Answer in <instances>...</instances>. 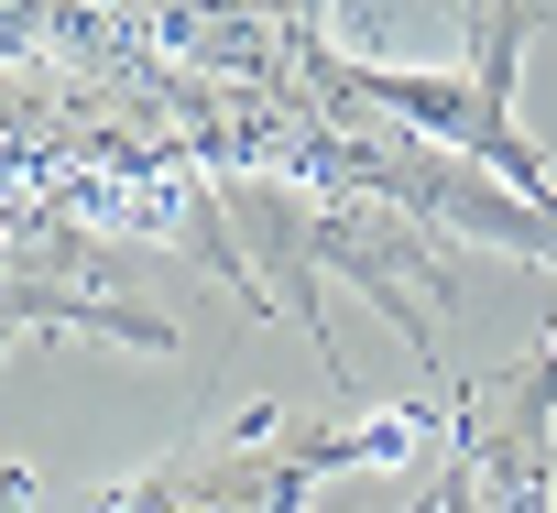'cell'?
Instances as JSON below:
<instances>
[{
	"label": "cell",
	"instance_id": "1",
	"mask_svg": "<svg viewBox=\"0 0 557 513\" xmlns=\"http://www.w3.org/2000/svg\"><path fill=\"white\" fill-rule=\"evenodd\" d=\"M426 448V404H394V415H350V426H285L273 404H240L219 437L175 448L164 470L121 480L99 513H296L307 480L329 470H383V459H416Z\"/></svg>",
	"mask_w": 557,
	"mask_h": 513
},
{
	"label": "cell",
	"instance_id": "2",
	"mask_svg": "<svg viewBox=\"0 0 557 513\" xmlns=\"http://www.w3.org/2000/svg\"><path fill=\"white\" fill-rule=\"evenodd\" d=\"M12 328H23V317H0V339H12Z\"/></svg>",
	"mask_w": 557,
	"mask_h": 513
}]
</instances>
